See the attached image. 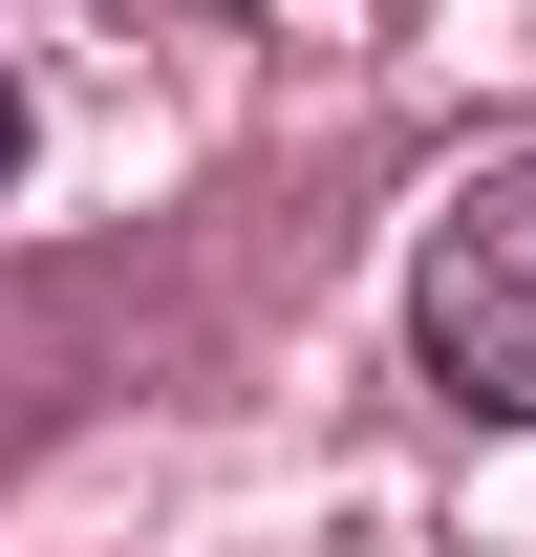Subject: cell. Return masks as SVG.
I'll return each instance as SVG.
<instances>
[{
  "label": "cell",
  "instance_id": "obj_1",
  "mask_svg": "<svg viewBox=\"0 0 536 557\" xmlns=\"http://www.w3.org/2000/svg\"><path fill=\"white\" fill-rule=\"evenodd\" d=\"M407 344H429L451 408L536 429V150H515V172H472V194L429 214V258H407Z\"/></svg>",
  "mask_w": 536,
  "mask_h": 557
},
{
  "label": "cell",
  "instance_id": "obj_2",
  "mask_svg": "<svg viewBox=\"0 0 536 557\" xmlns=\"http://www.w3.org/2000/svg\"><path fill=\"white\" fill-rule=\"evenodd\" d=\"M0 172H22V86H0Z\"/></svg>",
  "mask_w": 536,
  "mask_h": 557
}]
</instances>
